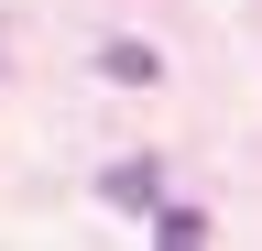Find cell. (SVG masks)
Returning <instances> with one entry per match:
<instances>
[{
  "label": "cell",
  "mask_w": 262,
  "mask_h": 251,
  "mask_svg": "<svg viewBox=\"0 0 262 251\" xmlns=\"http://www.w3.org/2000/svg\"><path fill=\"white\" fill-rule=\"evenodd\" d=\"M98 77H120V87H153V77H164V55H153V44H131V33H110V44H98Z\"/></svg>",
  "instance_id": "cell-1"
},
{
  "label": "cell",
  "mask_w": 262,
  "mask_h": 251,
  "mask_svg": "<svg viewBox=\"0 0 262 251\" xmlns=\"http://www.w3.org/2000/svg\"><path fill=\"white\" fill-rule=\"evenodd\" d=\"M153 240H175V251H196V240H208V218H196V208H153Z\"/></svg>",
  "instance_id": "cell-2"
},
{
  "label": "cell",
  "mask_w": 262,
  "mask_h": 251,
  "mask_svg": "<svg viewBox=\"0 0 262 251\" xmlns=\"http://www.w3.org/2000/svg\"><path fill=\"white\" fill-rule=\"evenodd\" d=\"M110 197L120 208H153V164H110Z\"/></svg>",
  "instance_id": "cell-3"
}]
</instances>
